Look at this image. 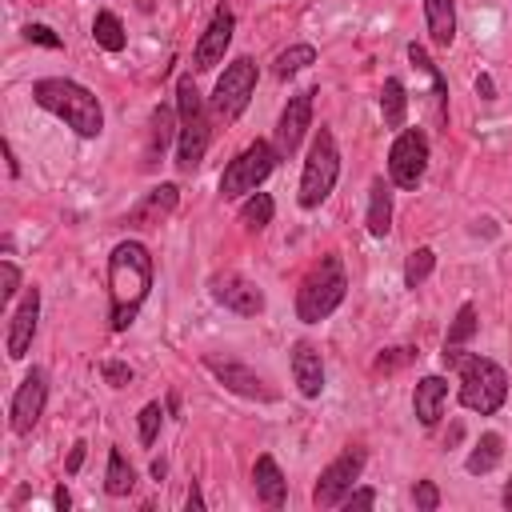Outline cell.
<instances>
[{"label": "cell", "instance_id": "44", "mask_svg": "<svg viewBox=\"0 0 512 512\" xmlns=\"http://www.w3.org/2000/svg\"><path fill=\"white\" fill-rule=\"evenodd\" d=\"M52 504H56V508H60V512H64V508H68V504H72V496H68V488H64V484H60V488H56V492H52Z\"/></svg>", "mask_w": 512, "mask_h": 512}, {"label": "cell", "instance_id": "46", "mask_svg": "<svg viewBox=\"0 0 512 512\" xmlns=\"http://www.w3.org/2000/svg\"><path fill=\"white\" fill-rule=\"evenodd\" d=\"M164 472H168V464H164V460H152V476L164 480Z\"/></svg>", "mask_w": 512, "mask_h": 512}, {"label": "cell", "instance_id": "26", "mask_svg": "<svg viewBox=\"0 0 512 512\" xmlns=\"http://www.w3.org/2000/svg\"><path fill=\"white\" fill-rule=\"evenodd\" d=\"M136 488V468L124 460L120 448L108 452V468H104V492L108 496H128Z\"/></svg>", "mask_w": 512, "mask_h": 512}, {"label": "cell", "instance_id": "42", "mask_svg": "<svg viewBox=\"0 0 512 512\" xmlns=\"http://www.w3.org/2000/svg\"><path fill=\"white\" fill-rule=\"evenodd\" d=\"M204 508V496H200V484L192 480V488H188V512H200Z\"/></svg>", "mask_w": 512, "mask_h": 512}, {"label": "cell", "instance_id": "22", "mask_svg": "<svg viewBox=\"0 0 512 512\" xmlns=\"http://www.w3.org/2000/svg\"><path fill=\"white\" fill-rule=\"evenodd\" d=\"M424 20H428V36L436 48H448L456 40V8L452 0H424Z\"/></svg>", "mask_w": 512, "mask_h": 512}, {"label": "cell", "instance_id": "1", "mask_svg": "<svg viewBox=\"0 0 512 512\" xmlns=\"http://www.w3.org/2000/svg\"><path fill=\"white\" fill-rule=\"evenodd\" d=\"M152 288V256L140 240H120L108 256V304L112 332H128Z\"/></svg>", "mask_w": 512, "mask_h": 512}, {"label": "cell", "instance_id": "37", "mask_svg": "<svg viewBox=\"0 0 512 512\" xmlns=\"http://www.w3.org/2000/svg\"><path fill=\"white\" fill-rule=\"evenodd\" d=\"M100 372H104V384H112V388L132 384V368H128L124 360H104V364H100Z\"/></svg>", "mask_w": 512, "mask_h": 512}, {"label": "cell", "instance_id": "36", "mask_svg": "<svg viewBox=\"0 0 512 512\" xmlns=\"http://www.w3.org/2000/svg\"><path fill=\"white\" fill-rule=\"evenodd\" d=\"M16 292H20V268H16L12 260H4V264H0V300L8 304Z\"/></svg>", "mask_w": 512, "mask_h": 512}, {"label": "cell", "instance_id": "6", "mask_svg": "<svg viewBox=\"0 0 512 512\" xmlns=\"http://www.w3.org/2000/svg\"><path fill=\"white\" fill-rule=\"evenodd\" d=\"M336 176H340V148H336V136L332 128H316L312 136V148H308V160H304V172H300V208H316L328 200V192L336 188Z\"/></svg>", "mask_w": 512, "mask_h": 512}, {"label": "cell", "instance_id": "23", "mask_svg": "<svg viewBox=\"0 0 512 512\" xmlns=\"http://www.w3.org/2000/svg\"><path fill=\"white\" fill-rule=\"evenodd\" d=\"M404 116H408V92L396 76H388L380 88V120L384 128H404Z\"/></svg>", "mask_w": 512, "mask_h": 512}, {"label": "cell", "instance_id": "38", "mask_svg": "<svg viewBox=\"0 0 512 512\" xmlns=\"http://www.w3.org/2000/svg\"><path fill=\"white\" fill-rule=\"evenodd\" d=\"M408 360H416L412 348H388V352L376 360V372H392V368H400V364H408Z\"/></svg>", "mask_w": 512, "mask_h": 512}, {"label": "cell", "instance_id": "10", "mask_svg": "<svg viewBox=\"0 0 512 512\" xmlns=\"http://www.w3.org/2000/svg\"><path fill=\"white\" fill-rule=\"evenodd\" d=\"M364 448H344L324 472H320V480H316V488H312V504L316 508H336V504H344V496L352 492V484L360 480V472H364Z\"/></svg>", "mask_w": 512, "mask_h": 512}, {"label": "cell", "instance_id": "31", "mask_svg": "<svg viewBox=\"0 0 512 512\" xmlns=\"http://www.w3.org/2000/svg\"><path fill=\"white\" fill-rule=\"evenodd\" d=\"M476 336V308L472 304H460L456 320L448 324V336H444V348H464L468 340Z\"/></svg>", "mask_w": 512, "mask_h": 512}, {"label": "cell", "instance_id": "40", "mask_svg": "<svg viewBox=\"0 0 512 512\" xmlns=\"http://www.w3.org/2000/svg\"><path fill=\"white\" fill-rule=\"evenodd\" d=\"M84 448H88L84 440H76V444H72V452H68V464H64V472H68V476H76V472H80V464H84Z\"/></svg>", "mask_w": 512, "mask_h": 512}, {"label": "cell", "instance_id": "43", "mask_svg": "<svg viewBox=\"0 0 512 512\" xmlns=\"http://www.w3.org/2000/svg\"><path fill=\"white\" fill-rule=\"evenodd\" d=\"M4 160H8V176H20V164H16V152L8 140H4Z\"/></svg>", "mask_w": 512, "mask_h": 512}, {"label": "cell", "instance_id": "11", "mask_svg": "<svg viewBox=\"0 0 512 512\" xmlns=\"http://www.w3.org/2000/svg\"><path fill=\"white\" fill-rule=\"evenodd\" d=\"M44 404H48V372L44 368H32L16 392H12V404H8V424L16 436H28L36 428V420L44 416Z\"/></svg>", "mask_w": 512, "mask_h": 512}, {"label": "cell", "instance_id": "39", "mask_svg": "<svg viewBox=\"0 0 512 512\" xmlns=\"http://www.w3.org/2000/svg\"><path fill=\"white\" fill-rule=\"evenodd\" d=\"M372 504H376V492H372V488H356V492L344 496V508H348V512H352V508H372Z\"/></svg>", "mask_w": 512, "mask_h": 512}, {"label": "cell", "instance_id": "21", "mask_svg": "<svg viewBox=\"0 0 512 512\" xmlns=\"http://www.w3.org/2000/svg\"><path fill=\"white\" fill-rule=\"evenodd\" d=\"M368 232L380 240V236H388V228H392V188H388V180L384 176H376L372 180V188H368Z\"/></svg>", "mask_w": 512, "mask_h": 512}, {"label": "cell", "instance_id": "20", "mask_svg": "<svg viewBox=\"0 0 512 512\" xmlns=\"http://www.w3.org/2000/svg\"><path fill=\"white\" fill-rule=\"evenodd\" d=\"M444 400H448V380H444V376H424V380L416 384V392H412L416 420H420L424 428H432V424L440 420V412H444Z\"/></svg>", "mask_w": 512, "mask_h": 512}, {"label": "cell", "instance_id": "25", "mask_svg": "<svg viewBox=\"0 0 512 512\" xmlns=\"http://www.w3.org/2000/svg\"><path fill=\"white\" fill-rule=\"evenodd\" d=\"M500 456H504V436H500V432H484V436L476 440V448L468 452L464 468H468L472 476H484V472H492V468L500 464Z\"/></svg>", "mask_w": 512, "mask_h": 512}, {"label": "cell", "instance_id": "8", "mask_svg": "<svg viewBox=\"0 0 512 512\" xmlns=\"http://www.w3.org/2000/svg\"><path fill=\"white\" fill-rule=\"evenodd\" d=\"M252 92H256V64L248 56H236L232 64H224V72L212 88V116L224 120V124L236 120L248 108Z\"/></svg>", "mask_w": 512, "mask_h": 512}, {"label": "cell", "instance_id": "13", "mask_svg": "<svg viewBox=\"0 0 512 512\" xmlns=\"http://www.w3.org/2000/svg\"><path fill=\"white\" fill-rule=\"evenodd\" d=\"M208 292H212V300H216L220 308H228V312H236V316H260V312H264V292H260L248 276H240V272L212 276Z\"/></svg>", "mask_w": 512, "mask_h": 512}, {"label": "cell", "instance_id": "5", "mask_svg": "<svg viewBox=\"0 0 512 512\" xmlns=\"http://www.w3.org/2000/svg\"><path fill=\"white\" fill-rule=\"evenodd\" d=\"M176 112H180V140H176V168L196 172L208 144H212V120L204 108V96L192 76L176 80Z\"/></svg>", "mask_w": 512, "mask_h": 512}, {"label": "cell", "instance_id": "27", "mask_svg": "<svg viewBox=\"0 0 512 512\" xmlns=\"http://www.w3.org/2000/svg\"><path fill=\"white\" fill-rule=\"evenodd\" d=\"M92 40H96L104 52H124V44H128V32H124L120 16L104 8V12H96V20H92Z\"/></svg>", "mask_w": 512, "mask_h": 512}, {"label": "cell", "instance_id": "16", "mask_svg": "<svg viewBox=\"0 0 512 512\" xmlns=\"http://www.w3.org/2000/svg\"><path fill=\"white\" fill-rule=\"evenodd\" d=\"M36 320H40V288H24L12 320H8V360H24L28 348H32V336H36Z\"/></svg>", "mask_w": 512, "mask_h": 512}, {"label": "cell", "instance_id": "17", "mask_svg": "<svg viewBox=\"0 0 512 512\" xmlns=\"http://www.w3.org/2000/svg\"><path fill=\"white\" fill-rule=\"evenodd\" d=\"M176 204H180V188L176 184H156L128 208V228H156L176 212Z\"/></svg>", "mask_w": 512, "mask_h": 512}, {"label": "cell", "instance_id": "35", "mask_svg": "<svg viewBox=\"0 0 512 512\" xmlns=\"http://www.w3.org/2000/svg\"><path fill=\"white\" fill-rule=\"evenodd\" d=\"M24 40L28 44H40V48H60L64 44L48 24H24Z\"/></svg>", "mask_w": 512, "mask_h": 512}, {"label": "cell", "instance_id": "7", "mask_svg": "<svg viewBox=\"0 0 512 512\" xmlns=\"http://www.w3.org/2000/svg\"><path fill=\"white\" fill-rule=\"evenodd\" d=\"M276 160H280V156H276V144L252 140L248 148H240V152L228 160V168H224V176H220V196H224V200L252 196V192L272 176Z\"/></svg>", "mask_w": 512, "mask_h": 512}, {"label": "cell", "instance_id": "28", "mask_svg": "<svg viewBox=\"0 0 512 512\" xmlns=\"http://www.w3.org/2000/svg\"><path fill=\"white\" fill-rule=\"evenodd\" d=\"M272 212H276L272 196H268V192H252V196L240 204V224L260 232V228H268V224H272Z\"/></svg>", "mask_w": 512, "mask_h": 512}, {"label": "cell", "instance_id": "2", "mask_svg": "<svg viewBox=\"0 0 512 512\" xmlns=\"http://www.w3.org/2000/svg\"><path fill=\"white\" fill-rule=\"evenodd\" d=\"M32 100L44 112L60 116L84 140H96L104 132V108H100L96 92H88L84 84H76L68 76H44V80H36L32 84Z\"/></svg>", "mask_w": 512, "mask_h": 512}, {"label": "cell", "instance_id": "29", "mask_svg": "<svg viewBox=\"0 0 512 512\" xmlns=\"http://www.w3.org/2000/svg\"><path fill=\"white\" fill-rule=\"evenodd\" d=\"M308 64H316V48H312V44H292V48H284V52L276 56V76L288 80V76L304 72Z\"/></svg>", "mask_w": 512, "mask_h": 512}, {"label": "cell", "instance_id": "30", "mask_svg": "<svg viewBox=\"0 0 512 512\" xmlns=\"http://www.w3.org/2000/svg\"><path fill=\"white\" fill-rule=\"evenodd\" d=\"M436 268V252L432 248H412L404 260V288H420Z\"/></svg>", "mask_w": 512, "mask_h": 512}, {"label": "cell", "instance_id": "45", "mask_svg": "<svg viewBox=\"0 0 512 512\" xmlns=\"http://www.w3.org/2000/svg\"><path fill=\"white\" fill-rule=\"evenodd\" d=\"M500 500H504V508L512 512V476H508V484H504V492H500Z\"/></svg>", "mask_w": 512, "mask_h": 512}, {"label": "cell", "instance_id": "24", "mask_svg": "<svg viewBox=\"0 0 512 512\" xmlns=\"http://www.w3.org/2000/svg\"><path fill=\"white\" fill-rule=\"evenodd\" d=\"M172 144V108L160 104L152 108V120H148V148H144V164H156L164 156V148Z\"/></svg>", "mask_w": 512, "mask_h": 512}, {"label": "cell", "instance_id": "9", "mask_svg": "<svg viewBox=\"0 0 512 512\" xmlns=\"http://www.w3.org/2000/svg\"><path fill=\"white\" fill-rule=\"evenodd\" d=\"M428 172V136L420 128H404L388 148V180L396 188H416Z\"/></svg>", "mask_w": 512, "mask_h": 512}, {"label": "cell", "instance_id": "41", "mask_svg": "<svg viewBox=\"0 0 512 512\" xmlns=\"http://www.w3.org/2000/svg\"><path fill=\"white\" fill-rule=\"evenodd\" d=\"M476 92H480L484 100H496V84H492V76H488V72H480V76H476Z\"/></svg>", "mask_w": 512, "mask_h": 512}, {"label": "cell", "instance_id": "3", "mask_svg": "<svg viewBox=\"0 0 512 512\" xmlns=\"http://www.w3.org/2000/svg\"><path fill=\"white\" fill-rule=\"evenodd\" d=\"M444 368H456L460 372V404L480 412V416H492L504 408L508 400V372L488 360V356H476V352H460V348H444L440 352Z\"/></svg>", "mask_w": 512, "mask_h": 512}, {"label": "cell", "instance_id": "32", "mask_svg": "<svg viewBox=\"0 0 512 512\" xmlns=\"http://www.w3.org/2000/svg\"><path fill=\"white\" fill-rule=\"evenodd\" d=\"M160 416H164V408H160L156 400L140 408V444H144V448H152V444H156V432H160Z\"/></svg>", "mask_w": 512, "mask_h": 512}, {"label": "cell", "instance_id": "34", "mask_svg": "<svg viewBox=\"0 0 512 512\" xmlns=\"http://www.w3.org/2000/svg\"><path fill=\"white\" fill-rule=\"evenodd\" d=\"M412 500H416V508H420V512H436V508H440V488H436L432 480H416Z\"/></svg>", "mask_w": 512, "mask_h": 512}, {"label": "cell", "instance_id": "33", "mask_svg": "<svg viewBox=\"0 0 512 512\" xmlns=\"http://www.w3.org/2000/svg\"><path fill=\"white\" fill-rule=\"evenodd\" d=\"M408 60H412L420 72H428V76H432V84H436V92H440V100H444V92H448V88H444V76L436 72V64L428 60V52H424L420 44H408Z\"/></svg>", "mask_w": 512, "mask_h": 512}, {"label": "cell", "instance_id": "12", "mask_svg": "<svg viewBox=\"0 0 512 512\" xmlns=\"http://www.w3.org/2000/svg\"><path fill=\"white\" fill-rule=\"evenodd\" d=\"M232 32H236V16H232V8H228V4H220V8L212 12L208 28H204V32H200V40H196V52H192V68H196V72H208V68H216V64L224 60L228 44H232Z\"/></svg>", "mask_w": 512, "mask_h": 512}, {"label": "cell", "instance_id": "14", "mask_svg": "<svg viewBox=\"0 0 512 512\" xmlns=\"http://www.w3.org/2000/svg\"><path fill=\"white\" fill-rule=\"evenodd\" d=\"M312 96H316V92H296V96H288V104H284V112H280V120H276V140H272L280 160H288V156L300 148L304 132L312 128Z\"/></svg>", "mask_w": 512, "mask_h": 512}, {"label": "cell", "instance_id": "19", "mask_svg": "<svg viewBox=\"0 0 512 512\" xmlns=\"http://www.w3.org/2000/svg\"><path fill=\"white\" fill-rule=\"evenodd\" d=\"M252 484H256V496H260L268 508H284V500H288V480H284L280 464H276L268 452L256 456V464H252Z\"/></svg>", "mask_w": 512, "mask_h": 512}, {"label": "cell", "instance_id": "4", "mask_svg": "<svg viewBox=\"0 0 512 512\" xmlns=\"http://www.w3.org/2000/svg\"><path fill=\"white\" fill-rule=\"evenodd\" d=\"M348 296V276H344V260L336 252H324L300 280L296 288V316L304 324H320L328 320Z\"/></svg>", "mask_w": 512, "mask_h": 512}, {"label": "cell", "instance_id": "18", "mask_svg": "<svg viewBox=\"0 0 512 512\" xmlns=\"http://www.w3.org/2000/svg\"><path fill=\"white\" fill-rule=\"evenodd\" d=\"M292 380H296L300 396H308V400H316L324 392V360L308 340L292 344Z\"/></svg>", "mask_w": 512, "mask_h": 512}, {"label": "cell", "instance_id": "15", "mask_svg": "<svg viewBox=\"0 0 512 512\" xmlns=\"http://www.w3.org/2000/svg\"><path fill=\"white\" fill-rule=\"evenodd\" d=\"M204 368L236 396H248V400H276V388H268L248 364L240 360H220V356H204Z\"/></svg>", "mask_w": 512, "mask_h": 512}]
</instances>
